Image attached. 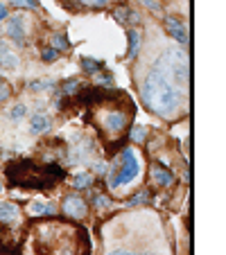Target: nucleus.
Wrapping results in <instances>:
<instances>
[{
	"instance_id": "nucleus-8",
	"label": "nucleus",
	"mask_w": 226,
	"mask_h": 255,
	"mask_svg": "<svg viewBox=\"0 0 226 255\" xmlns=\"http://www.w3.org/2000/svg\"><path fill=\"white\" fill-rule=\"evenodd\" d=\"M149 178H152V183H154L156 188H170V185L174 183L172 169L165 167V165H161V163L149 165Z\"/></svg>"
},
{
	"instance_id": "nucleus-29",
	"label": "nucleus",
	"mask_w": 226,
	"mask_h": 255,
	"mask_svg": "<svg viewBox=\"0 0 226 255\" xmlns=\"http://www.w3.org/2000/svg\"><path fill=\"white\" fill-rule=\"evenodd\" d=\"M9 86H7L5 82H0V102H5V100H9Z\"/></svg>"
},
{
	"instance_id": "nucleus-32",
	"label": "nucleus",
	"mask_w": 226,
	"mask_h": 255,
	"mask_svg": "<svg viewBox=\"0 0 226 255\" xmlns=\"http://www.w3.org/2000/svg\"><path fill=\"white\" fill-rule=\"evenodd\" d=\"M2 18H7V9H5V5L0 2V20H2Z\"/></svg>"
},
{
	"instance_id": "nucleus-7",
	"label": "nucleus",
	"mask_w": 226,
	"mask_h": 255,
	"mask_svg": "<svg viewBox=\"0 0 226 255\" xmlns=\"http://www.w3.org/2000/svg\"><path fill=\"white\" fill-rule=\"evenodd\" d=\"M61 212L68 219L79 222V219H84V217L88 215V203H86V199L79 197V194H68L61 201Z\"/></svg>"
},
{
	"instance_id": "nucleus-14",
	"label": "nucleus",
	"mask_w": 226,
	"mask_h": 255,
	"mask_svg": "<svg viewBox=\"0 0 226 255\" xmlns=\"http://www.w3.org/2000/svg\"><path fill=\"white\" fill-rule=\"evenodd\" d=\"M140 45H143V36L136 27H129V50H127V59H134L138 54Z\"/></svg>"
},
{
	"instance_id": "nucleus-6",
	"label": "nucleus",
	"mask_w": 226,
	"mask_h": 255,
	"mask_svg": "<svg viewBox=\"0 0 226 255\" xmlns=\"http://www.w3.org/2000/svg\"><path fill=\"white\" fill-rule=\"evenodd\" d=\"M140 174V163H138V156L134 154V149H125L122 151V158H120V169H118L109 181V188L111 190H118V188H125L134 181L136 176Z\"/></svg>"
},
{
	"instance_id": "nucleus-9",
	"label": "nucleus",
	"mask_w": 226,
	"mask_h": 255,
	"mask_svg": "<svg viewBox=\"0 0 226 255\" xmlns=\"http://www.w3.org/2000/svg\"><path fill=\"white\" fill-rule=\"evenodd\" d=\"M7 34L11 36L14 43L25 45V36H27V32H25V18L20 14L9 16V20H7Z\"/></svg>"
},
{
	"instance_id": "nucleus-2",
	"label": "nucleus",
	"mask_w": 226,
	"mask_h": 255,
	"mask_svg": "<svg viewBox=\"0 0 226 255\" xmlns=\"http://www.w3.org/2000/svg\"><path fill=\"white\" fill-rule=\"evenodd\" d=\"M140 97L149 111L163 120H174L186 111V88H181L168 72L156 66L145 75Z\"/></svg>"
},
{
	"instance_id": "nucleus-3",
	"label": "nucleus",
	"mask_w": 226,
	"mask_h": 255,
	"mask_svg": "<svg viewBox=\"0 0 226 255\" xmlns=\"http://www.w3.org/2000/svg\"><path fill=\"white\" fill-rule=\"evenodd\" d=\"M134 118V104L125 95H100L91 109V120L106 140H118L127 133Z\"/></svg>"
},
{
	"instance_id": "nucleus-17",
	"label": "nucleus",
	"mask_w": 226,
	"mask_h": 255,
	"mask_svg": "<svg viewBox=\"0 0 226 255\" xmlns=\"http://www.w3.org/2000/svg\"><path fill=\"white\" fill-rule=\"evenodd\" d=\"M79 88H82V79H68V82H63L61 93L66 97H70V95H77Z\"/></svg>"
},
{
	"instance_id": "nucleus-26",
	"label": "nucleus",
	"mask_w": 226,
	"mask_h": 255,
	"mask_svg": "<svg viewBox=\"0 0 226 255\" xmlns=\"http://www.w3.org/2000/svg\"><path fill=\"white\" fill-rule=\"evenodd\" d=\"M145 135H147V131H145V127H134V131H131V140L134 142H145Z\"/></svg>"
},
{
	"instance_id": "nucleus-22",
	"label": "nucleus",
	"mask_w": 226,
	"mask_h": 255,
	"mask_svg": "<svg viewBox=\"0 0 226 255\" xmlns=\"http://www.w3.org/2000/svg\"><path fill=\"white\" fill-rule=\"evenodd\" d=\"M75 2H79L82 7H88V9H100V7L109 5V0H75Z\"/></svg>"
},
{
	"instance_id": "nucleus-27",
	"label": "nucleus",
	"mask_w": 226,
	"mask_h": 255,
	"mask_svg": "<svg viewBox=\"0 0 226 255\" xmlns=\"http://www.w3.org/2000/svg\"><path fill=\"white\" fill-rule=\"evenodd\" d=\"M23 116H25V106H23V104H16L14 109L9 111V118H11V120H20Z\"/></svg>"
},
{
	"instance_id": "nucleus-12",
	"label": "nucleus",
	"mask_w": 226,
	"mask_h": 255,
	"mask_svg": "<svg viewBox=\"0 0 226 255\" xmlns=\"http://www.w3.org/2000/svg\"><path fill=\"white\" fill-rule=\"evenodd\" d=\"M50 125H52V120H50L48 116H43V113H34V116L29 118V133H34V135L45 133V131L50 129Z\"/></svg>"
},
{
	"instance_id": "nucleus-1",
	"label": "nucleus",
	"mask_w": 226,
	"mask_h": 255,
	"mask_svg": "<svg viewBox=\"0 0 226 255\" xmlns=\"http://www.w3.org/2000/svg\"><path fill=\"white\" fill-rule=\"evenodd\" d=\"M23 255H86V231L59 219L34 222Z\"/></svg>"
},
{
	"instance_id": "nucleus-10",
	"label": "nucleus",
	"mask_w": 226,
	"mask_h": 255,
	"mask_svg": "<svg viewBox=\"0 0 226 255\" xmlns=\"http://www.w3.org/2000/svg\"><path fill=\"white\" fill-rule=\"evenodd\" d=\"M165 29H168V32L172 34V39H177L181 45L188 43V29H186V25H183L179 18L168 16V18H165Z\"/></svg>"
},
{
	"instance_id": "nucleus-19",
	"label": "nucleus",
	"mask_w": 226,
	"mask_h": 255,
	"mask_svg": "<svg viewBox=\"0 0 226 255\" xmlns=\"http://www.w3.org/2000/svg\"><path fill=\"white\" fill-rule=\"evenodd\" d=\"M59 57H61V54H59V50H54L52 45H48V48L41 50V61H45V63H54Z\"/></svg>"
},
{
	"instance_id": "nucleus-11",
	"label": "nucleus",
	"mask_w": 226,
	"mask_h": 255,
	"mask_svg": "<svg viewBox=\"0 0 226 255\" xmlns=\"http://www.w3.org/2000/svg\"><path fill=\"white\" fill-rule=\"evenodd\" d=\"M0 66L11 70V68H18V54L11 50V45L7 41H0Z\"/></svg>"
},
{
	"instance_id": "nucleus-5",
	"label": "nucleus",
	"mask_w": 226,
	"mask_h": 255,
	"mask_svg": "<svg viewBox=\"0 0 226 255\" xmlns=\"http://www.w3.org/2000/svg\"><path fill=\"white\" fill-rule=\"evenodd\" d=\"M156 68H161L163 72H168L170 77L179 84L181 88H188L190 82V63H188V54L183 50H170L163 52L154 63Z\"/></svg>"
},
{
	"instance_id": "nucleus-4",
	"label": "nucleus",
	"mask_w": 226,
	"mask_h": 255,
	"mask_svg": "<svg viewBox=\"0 0 226 255\" xmlns=\"http://www.w3.org/2000/svg\"><path fill=\"white\" fill-rule=\"evenodd\" d=\"M11 183L14 185H23V188H32V190H43L50 188L52 183H57V178L63 176L61 169H57L54 165L48 167H39V165L23 160V163H16L7 169Z\"/></svg>"
},
{
	"instance_id": "nucleus-25",
	"label": "nucleus",
	"mask_w": 226,
	"mask_h": 255,
	"mask_svg": "<svg viewBox=\"0 0 226 255\" xmlns=\"http://www.w3.org/2000/svg\"><path fill=\"white\" fill-rule=\"evenodd\" d=\"M93 206L100 208V210H104V208L111 206V201H109V197H106V194H95V197H93Z\"/></svg>"
},
{
	"instance_id": "nucleus-21",
	"label": "nucleus",
	"mask_w": 226,
	"mask_h": 255,
	"mask_svg": "<svg viewBox=\"0 0 226 255\" xmlns=\"http://www.w3.org/2000/svg\"><path fill=\"white\" fill-rule=\"evenodd\" d=\"M82 68L88 72V75H97V72H102V63L100 61H93V59H84Z\"/></svg>"
},
{
	"instance_id": "nucleus-13",
	"label": "nucleus",
	"mask_w": 226,
	"mask_h": 255,
	"mask_svg": "<svg viewBox=\"0 0 226 255\" xmlns=\"http://www.w3.org/2000/svg\"><path fill=\"white\" fill-rule=\"evenodd\" d=\"M18 206L11 201H5V203H0V222L2 224H14L16 219H18Z\"/></svg>"
},
{
	"instance_id": "nucleus-18",
	"label": "nucleus",
	"mask_w": 226,
	"mask_h": 255,
	"mask_svg": "<svg viewBox=\"0 0 226 255\" xmlns=\"http://www.w3.org/2000/svg\"><path fill=\"white\" fill-rule=\"evenodd\" d=\"M50 41H52V48H54V50H59V52H61V50H68V48H70V43H68V39H66V36H63L61 32L52 34V36H50Z\"/></svg>"
},
{
	"instance_id": "nucleus-15",
	"label": "nucleus",
	"mask_w": 226,
	"mask_h": 255,
	"mask_svg": "<svg viewBox=\"0 0 226 255\" xmlns=\"http://www.w3.org/2000/svg\"><path fill=\"white\" fill-rule=\"evenodd\" d=\"M27 212H29V215H34V217H39V215L52 217V215H54V206H52V203L34 201V203H29V206H27Z\"/></svg>"
},
{
	"instance_id": "nucleus-30",
	"label": "nucleus",
	"mask_w": 226,
	"mask_h": 255,
	"mask_svg": "<svg viewBox=\"0 0 226 255\" xmlns=\"http://www.w3.org/2000/svg\"><path fill=\"white\" fill-rule=\"evenodd\" d=\"M143 5H147L149 9H154V11H159V2H154V0H143Z\"/></svg>"
},
{
	"instance_id": "nucleus-24",
	"label": "nucleus",
	"mask_w": 226,
	"mask_h": 255,
	"mask_svg": "<svg viewBox=\"0 0 226 255\" xmlns=\"http://www.w3.org/2000/svg\"><path fill=\"white\" fill-rule=\"evenodd\" d=\"M11 5L20 7V9H36L39 2H36V0H11Z\"/></svg>"
},
{
	"instance_id": "nucleus-23",
	"label": "nucleus",
	"mask_w": 226,
	"mask_h": 255,
	"mask_svg": "<svg viewBox=\"0 0 226 255\" xmlns=\"http://www.w3.org/2000/svg\"><path fill=\"white\" fill-rule=\"evenodd\" d=\"M27 88H29V91H48V88H54V82H48V79H41V82H29Z\"/></svg>"
},
{
	"instance_id": "nucleus-28",
	"label": "nucleus",
	"mask_w": 226,
	"mask_h": 255,
	"mask_svg": "<svg viewBox=\"0 0 226 255\" xmlns=\"http://www.w3.org/2000/svg\"><path fill=\"white\" fill-rule=\"evenodd\" d=\"M147 199H149V192H147V190H143V192H140V194H136V197L131 199V201H129V206H138V203H147Z\"/></svg>"
},
{
	"instance_id": "nucleus-33",
	"label": "nucleus",
	"mask_w": 226,
	"mask_h": 255,
	"mask_svg": "<svg viewBox=\"0 0 226 255\" xmlns=\"http://www.w3.org/2000/svg\"><path fill=\"white\" fill-rule=\"evenodd\" d=\"M0 192H2V181H0Z\"/></svg>"
},
{
	"instance_id": "nucleus-20",
	"label": "nucleus",
	"mask_w": 226,
	"mask_h": 255,
	"mask_svg": "<svg viewBox=\"0 0 226 255\" xmlns=\"http://www.w3.org/2000/svg\"><path fill=\"white\" fill-rule=\"evenodd\" d=\"M93 185V176L91 174H77V176H75V188L77 190H88Z\"/></svg>"
},
{
	"instance_id": "nucleus-31",
	"label": "nucleus",
	"mask_w": 226,
	"mask_h": 255,
	"mask_svg": "<svg viewBox=\"0 0 226 255\" xmlns=\"http://www.w3.org/2000/svg\"><path fill=\"white\" fill-rule=\"evenodd\" d=\"M109 255H147V253H129V251H113Z\"/></svg>"
},
{
	"instance_id": "nucleus-16",
	"label": "nucleus",
	"mask_w": 226,
	"mask_h": 255,
	"mask_svg": "<svg viewBox=\"0 0 226 255\" xmlns=\"http://www.w3.org/2000/svg\"><path fill=\"white\" fill-rule=\"evenodd\" d=\"M116 18H118V23H131V20H136V11L129 9L127 5H120V7H116Z\"/></svg>"
}]
</instances>
